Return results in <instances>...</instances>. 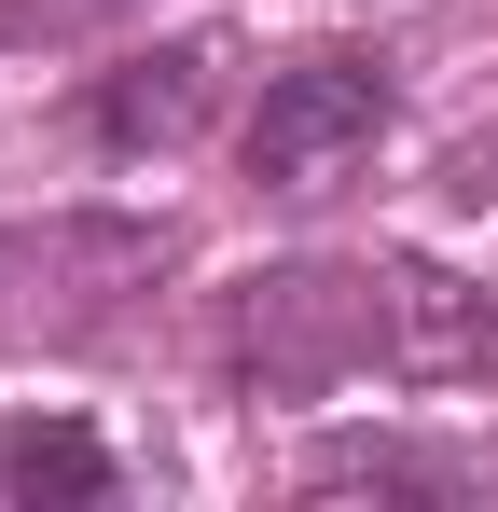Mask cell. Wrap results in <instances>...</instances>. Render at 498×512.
<instances>
[{"label":"cell","instance_id":"1","mask_svg":"<svg viewBox=\"0 0 498 512\" xmlns=\"http://www.w3.org/2000/svg\"><path fill=\"white\" fill-rule=\"evenodd\" d=\"M208 374L236 402L388 388H498V291L429 250H291L208 291Z\"/></svg>","mask_w":498,"mask_h":512},{"label":"cell","instance_id":"2","mask_svg":"<svg viewBox=\"0 0 498 512\" xmlns=\"http://www.w3.org/2000/svg\"><path fill=\"white\" fill-rule=\"evenodd\" d=\"M388 139H402V56L388 42H305L291 70H263V97L236 125V194L249 208H332L374 180Z\"/></svg>","mask_w":498,"mask_h":512},{"label":"cell","instance_id":"3","mask_svg":"<svg viewBox=\"0 0 498 512\" xmlns=\"http://www.w3.org/2000/svg\"><path fill=\"white\" fill-rule=\"evenodd\" d=\"M166 277V222H0V333H42V346H97L139 291Z\"/></svg>","mask_w":498,"mask_h":512},{"label":"cell","instance_id":"4","mask_svg":"<svg viewBox=\"0 0 498 512\" xmlns=\"http://www.w3.org/2000/svg\"><path fill=\"white\" fill-rule=\"evenodd\" d=\"M222 28H180V42H139V56H111V70H83L70 97V139L97 153V167H153V153H180L208 111H222Z\"/></svg>","mask_w":498,"mask_h":512},{"label":"cell","instance_id":"5","mask_svg":"<svg viewBox=\"0 0 498 512\" xmlns=\"http://www.w3.org/2000/svg\"><path fill=\"white\" fill-rule=\"evenodd\" d=\"M291 499H498L485 443H429V429H319L291 457Z\"/></svg>","mask_w":498,"mask_h":512},{"label":"cell","instance_id":"6","mask_svg":"<svg viewBox=\"0 0 498 512\" xmlns=\"http://www.w3.org/2000/svg\"><path fill=\"white\" fill-rule=\"evenodd\" d=\"M125 499V457L83 416H0V512H111Z\"/></svg>","mask_w":498,"mask_h":512},{"label":"cell","instance_id":"7","mask_svg":"<svg viewBox=\"0 0 498 512\" xmlns=\"http://www.w3.org/2000/svg\"><path fill=\"white\" fill-rule=\"evenodd\" d=\"M139 0H0V42L14 56H70V42H111Z\"/></svg>","mask_w":498,"mask_h":512}]
</instances>
